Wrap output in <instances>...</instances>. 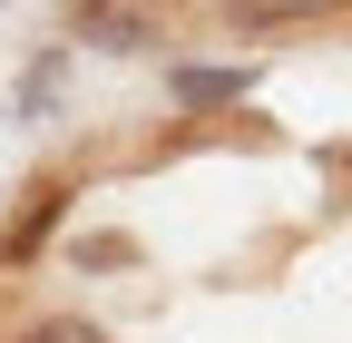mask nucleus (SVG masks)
<instances>
[{"label": "nucleus", "mask_w": 352, "mask_h": 343, "mask_svg": "<svg viewBox=\"0 0 352 343\" xmlns=\"http://www.w3.org/2000/svg\"><path fill=\"white\" fill-rule=\"evenodd\" d=\"M166 89L186 98V108H215V98H245V69H176Z\"/></svg>", "instance_id": "obj_2"}, {"label": "nucleus", "mask_w": 352, "mask_h": 343, "mask_svg": "<svg viewBox=\"0 0 352 343\" xmlns=\"http://www.w3.org/2000/svg\"><path fill=\"white\" fill-rule=\"evenodd\" d=\"M59 196H69L59 177H30V187H20V206L0 216V255H10V265H20V255H39V236L59 226Z\"/></svg>", "instance_id": "obj_1"}, {"label": "nucleus", "mask_w": 352, "mask_h": 343, "mask_svg": "<svg viewBox=\"0 0 352 343\" xmlns=\"http://www.w3.org/2000/svg\"><path fill=\"white\" fill-rule=\"evenodd\" d=\"M78 30H88V39H118V50H138V39H147L138 20H118V10H88V0H78Z\"/></svg>", "instance_id": "obj_3"}, {"label": "nucleus", "mask_w": 352, "mask_h": 343, "mask_svg": "<svg viewBox=\"0 0 352 343\" xmlns=\"http://www.w3.org/2000/svg\"><path fill=\"white\" fill-rule=\"evenodd\" d=\"M30 343H108V333H98V324H39Z\"/></svg>", "instance_id": "obj_4"}, {"label": "nucleus", "mask_w": 352, "mask_h": 343, "mask_svg": "<svg viewBox=\"0 0 352 343\" xmlns=\"http://www.w3.org/2000/svg\"><path fill=\"white\" fill-rule=\"evenodd\" d=\"M226 10H235V20H245V10H254V20H284V10H303V0H226Z\"/></svg>", "instance_id": "obj_5"}]
</instances>
